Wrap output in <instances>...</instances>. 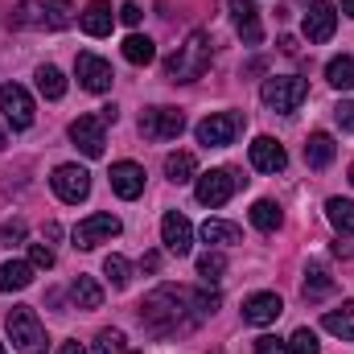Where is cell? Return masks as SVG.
I'll use <instances>...</instances> for the list:
<instances>
[{
	"mask_svg": "<svg viewBox=\"0 0 354 354\" xmlns=\"http://www.w3.org/2000/svg\"><path fill=\"white\" fill-rule=\"evenodd\" d=\"M239 128H243V115H235V111H214V115H206L194 132H198V145H206V149H227V145L239 136Z\"/></svg>",
	"mask_w": 354,
	"mask_h": 354,
	"instance_id": "8992f818",
	"label": "cell"
},
{
	"mask_svg": "<svg viewBox=\"0 0 354 354\" xmlns=\"http://www.w3.org/2000/svg\"><path fill=\"white\" fill-rule=\"evenodd\" d=\"M202 239L227 248V243H239V227H235V223H223V218H206V223H202Z\"/></svg>",
	"mask_w": 354,
	"mask_h": 354,
	"instance_id": "f1b7e54d",
	"label": "cell"
},
{
	"mask_svg": "<svg viewBox=\"0 0 354 354\" xmlns=\"http://www.w3.org/2000/svg\"><path fill=\"white\" fill-rule=\"evenodd\" d=\"M326 79H330V87L338 91H354V58H330L326 62Z\"/></svg>",
	"mask_w": 354,
	"mask_h": 354,
	"instance_id": "83f0119b",
	"label": "cell"
},
{
	"mask_svg": "<svg viewBox=\"0 0 354 354\" xmlns=\"http://www.w3.org/2000/svg\"><path fill=\"white\" fill-rule=\"evenodd\" d=\"M71 140L83 157H103V145H107V132H103V120L99 115H79L71 124Z\"/></svg>",
	"mask_w": 354,
	"mask_h": 354,
	"instance_id": "4fadbf2b",
	"label": "cell"
},
{
	"mask_svg": "<svg viewBox=\"0 0 354 354\" xmlns=\"http://www.w3.org/2000/svg\"><path fill=\"white\" fill-rule=\"evenodd\" d=\"M4 145H8V136H4V128H0V149H4Z\"/></svg>",
	"mask_w": 354,
	"mask_h": 354,
	"instance_id": "bcb514c9",
	"label": "cell"
},
{
	"mask_svg": "<svg viewBox=\"0 0 354 354\" xmlns=\"http://www.w3.org/2000/svg\"><path fill=\"white\" fill-rule=\"evenodd\" d=\"M231 21H235L243 46H260V41H264V25H260L256 0H231Z\"/></svg>",
	"mask_w": 354,
	"mask_h": 354,
	"instance_id": "2e32d148",
	"label": "cell"
},
{
	"mask_svg": "<svg viewBox=\"0 0 354 354\" xmlns=\"http://www.w3.org/2000/svg\"><path fill=\"white\" fill-rule=\"evenodd\" d=\"M334 153H338V145H334L330 132H313L309 145H305V161H309L313 169H326V165L334 161Z\"/></svg>",
	"mask_w": 354,
	"mask_h": 354,
	"instance_id": "7402d4cb",
	"label": "cell"
},
{
	"mask_svg": "<svg viewBox=\"0 0 354 354\" xmlns=\"http://www.w3.org/2000/svg\"><path fill=\"white\" fill-rule=\"evenodd\" d=\"M235 189H239V177L231 174V169H210V174H198L194 198L202 206H223V202H231Z\"/></svg>",
	"mask_w": 354,
	"mask_h": 354,
	"instance_id": "52a82bcc",
	"label": "cell"
},
{
	"mask_svg": "<svg viewBox=\"0 0 354 354\" xmlns=\"http://www.w3.org/2000/svg\"><path fill=\"white\" fill-rule=\"evenodd\" d=\"M50 185H54V194L62 202L79 206V202H87V194H91V174L83 165H58L54 177H50Z\"/></svg>",
	"mask_w": 354,
	"mask_h": 354,
	"instance_id": "9c48e42d",
	"label": "cell"
},
{
	"mask_svg": "<svg viewBox=\"0 0 354 354\" xmlns=\"http://www.w3.org/2000/svg\"><path fill=\"white\" fill-rule=\"evenodd\" d=\"M322 326H326V330H330L334 338H346V342H354V301L338 305V309H330Z\"/></svg>",
	"mask_w": 354,
	"mask_h": 354,
	"instance_id": "cb8c5ba5",
	"label": "cell"
},
{
	"mask_svg": "<svg viewBox=\"0 0 354 354\" xmlns=\"http://www.w3.org/2000/svg\"><path fill=\"white\" fill-rule=\"evenodd\" d=\"M260 99H264L272 111H297L309 99V83L297 79V75H272V79H264V87H260Z\"/></svg>",
	"mask_w": 354,
	"mask_h": 354,
	"instance_id": "5b68a950",
	"label": "cell"
},
{
	"mask_svg": "<svg viewBox=\"0 0 354 354\" xmlns=\"http://www.w3.org/2000/svg\"><path fill=\"white\" fill-rule=\"evenodd\" d=\"M120 50H124V58H128L132 66H149V62L157 58V46H153L149 37H140V33H128Z\"/></svg>",
	"mask_w": 354,
	"mask_h": 354,
	"instance_id": "484cf974",
	"label": "cell"
},
{
	"mask_svg": "<svg viewBox=\"0 0 354 354\" xmlns=\"http://www.w3.org/2000/svg\"><path fill=\"white\" fill-rule=\"evenodd\" d=\"M161 243H165V252H174V256H189V248H194V227H189L185 214L169 210V214L161 218Z\"/></svg>",
	"mask_w": 354,
	"mask_h": 354,
	"instance_id": "9a60e30c",
	"label": "cell"
},
{
	"mask_svg": "<svg viewBox=\"0 0 354 354\" xmlns=\"http://www.w3.org/2000/svg\"><path fill=\"white\" fill-rule=\"evenodd\" d=\"M351 185H354V165H351Z\"/></svg>",
	"mask_w": 354,
	"mask_h": 354,
	"instance_id": "7dc6e473",
	"label": "cell"
},
{
	"mask_svg": "<svg viewBox=\"0 0 354 354\" xmlns=\"http://www.w3.org/2000/svg\"><path fill=\"white\" fill-rule=\"evenodd\" d=\"M29 264L33 268H54V252H50V243H29Z\"/></svg>",
	"mask_w": 354,
	"mask_h": 354,
	"instance_id": "74e56055",
	"label": "cell"
},
{
	"mask_svg": "<svg viewBox=\"0 0 354 354\" xmlns=\"http://www.w3.org/2000/svg\"><path fill=\"white\" fill-rule=\"evenodd\" d=\"M140 264H145V272H157V268H161V256H157V252H149Z\"/></svg>",
	"mask_w": 354,
	"mask_h": 354,
	"instance_id": "b9f144b4",
	"label": "cell"
},
{
	"mask_svg": "<svg viewBox=\"0 0 354 354\" xmlns=\"http://www.w3.org/2000/svg\"><path fill=\"white\" fill-rule=\"evenodd\" d=\"M103 276L111 280V288H128L132 284V264L124 256H107L103 260Z\"/></svg>",
	"mask_w": 354,
	"mask_h": 354,
	"instance_id": "836d02e7",
	"label": "cell"
},
{
	"mask_svg": "<svg viewBox=\"0 0 354 354\" xmlns=\"http://www.w3.org/2000/svg\"><path fill=\"white\" fill-rule=\"evenodd\" d=\"M79 25H83V33H91V37H107L111 25H115L111 4H107V0H91L87 8L79 12Z\"/></svg>",
	"mask_w": 354,
	"mask_h": 354,
	"instance_id": "ffe728a7",
	"label": "cell"
},
{
	"mask_svg": "<svg viewBox=\"0 0 354 354\" xmlns=\"http://www.w3.org/2000/svg\"><path fill=\"white\" fill-rule=\"evenodd\" d=\"M12 21L21 29H66L75 21V4L71 0H21Z\"/></svg>",
	"mask_w": 354,
	"mask_h": 354,
	"instance_id": "3957f363",
	"label": "cell"
},
{
	"mask_svg": "<svg viewBox=\"0 0 354 354\" xmlns=\"http://www.w3.org/2000/svg\"><path fill=\"white\" fill-rule=\"evenodd\" d=\"M214 309H218V292H210V288H174V284H161V288H153L140 301V326L153 338H174V334L194 330Z\"/></svg>",
	"mask_w": 354,
	"mask_h": 354,
	"instance_id": "6da1fadb",
	"label": "cell"
},
{
	"mask_svg": "<svg viewBox=\"0 0 354 354\" xmlns=\"http://www.w3.org/2000/svg\"><path fill=\"white\" fill-rule=\"evenodd\" d=\"M95 354H140L120 330H99L95 334Z\"/></svg>",
	"mask_w": 354,
	"mask_h": 354,
	"instance_id": "f546056e",
	"label": "cell"
},
{
	"mask_svg": "<svg viewBox=\"0 0 354 354\" xmlns=\"http://www.w3.org/2000/svg\"><path fill=\"white\" fill-rule=\"evenodd\" d=\"M342 12H351L354 17V0H342Z\"/></svg>",
	"mask_w": 354,
	"mask_h": 354,
	"instance_id": "f6af8a7d",
	"label": "cell"
},
{
	"mask_svg": "<svg viewBox=\"0 0 354 354\" xmlns=\"http://www.w3.org/2000/svg\"><path fill=\"white\" fill-rule=\"evenodd\" d=\"M326 214L338 227V235H354V202L351 198H330L326 202Z\"/></svg>",
	"mask_w": 354,
	"mask_h": 354,
	"instance_id": "4316f807",
	"label": "cell"
},
{
	"mask_svg": "<svg viewBox=\"0 0 354 354\" xmlns=\"http://www.w3.org/2000/svg\"><path fill=\"white\" fill-rule=\"evenodd\" d=\"M58 354H87V351H83L79 342H62V346H58Z\"/></svg>",
	"mask_w": 354,
	"mask_h": 354,
	"instance_id": "7bdbcfd3",
	"label": "cell"
},
{
	"mask_svg": "<svg viewBox=\"0 0 354 354\" xmlns=\"http://www.w3.org/2000/svg\"><path fill=\"white\" fill-rule=\"evenodd\" d=\"M280 313H284V301L276 292H256V297L243 301V322L248 326H272Z\"/></svg>",
	"mask_w": 354,
	"mask_h": 354,
	"instance_id": "ac0fdd59",
	"label": "cell"
},
{
	"mask_svg": "<svg viewBox=\"0 0 354 354\" xmlns=\"http://www.w3.org/2000/svg\"><path fill=\"white\" fill-rule=\"evenodd\" d=\"M37 91H41L46 99H62V95H66L62 71H58V66H37Z\"/></svg>",
	"mask_w": 354,
	"mask_h": 354,
	"instance_id": "4dcf8cb0",
	"label": "cell"
},
{
	"mask_svg": "<svg viewBox=\"0 0 354 354\" xmlns=\"http://www.w3.org/2000/svg\"><path fill=\"white\" fill-rule=\"evenodd\" d=\"M301 29H305L309 41H330L334 29H338V8L330 0H313L309 12H305V21H301Z\"/></svg>",
	"mask_w": 354,
	"mask_h": 354,
	"instance_id": "5bb4252c",
	"label": "cell"
},
{
	"mask_svg": "<svg viewBox=\"0 0 354 354\" xmlns=\"http://www.w3.org/2000/svg\"><path fill=\"white\" fill-rule=\"evenodd\" d=\"M288 354H322L317 334H313V330H297V334L288 338Z\"/></svg>",
	"mask_w": 354,
	"mask_h": 354,
	"instance_id": "d590c367",
	"label": "cell"
},
{
	"mask_svg": "<svg viewBox=\"0 0 354 354\" xmlns=\"http://www.w3.org/2000/svg\"><path fill=\"white\" fill-rule=\"evenodd\" d=\"M140 132H145L149 140H177V136L185 132V115H181L177 107H149V111L140 115Z\"/></svg>",
	"mask_w": 354,
	"mask_h": 354,
	"instance_id": "ba28073f",
	"label": "cell"
},
{
	"mask_svg": "<svg viewBox=\"0 0 354 354\" xmlns=\"http://www.w3.org/2000/svg\"><path fill=\"white\" fill-rule=\"evenodd\" d=\"M17 243H25V223L21 218H12V223L0 227V248H17Z\"/></svg>",
	"mask_w": 354,
	"mask_h": 354,
	"instance_id": "8d00e7d4",
	"label": "cell"
},
{
	"mask_svg": "<svg viewBox=\"0 0 354 354\" xmlns=\"http://www.w3.org/2000/svg\"><path fill=\"white\" fill-rule=\"evenodd\" d=\"M4 330H8L12 346L21 354H46V330H41V322H37V313L29 305L8 309L4 313Z\"/></svg>",
	"mask_w": 354,
	"mask_h": 354,
	"instance_id": "277c9868",
	"label": "cell"
},
{
	"mask_svg": "<svg viewBox=\"0 0 354 354\" xmlns=\"http://www.w3.org/2000/svg\"><path fill=\"white\" fill-rule=\"evenodd\" d=\"M334 120H338V124H342V128H346V132H354V103H351V99H346V103H338V107H334Z\"/></svg>",
	"mask_w": 354,
	"mask_h": 354,
	"instance_id": "ab89813d",
	"label": "cell"
},
{
	"mask_svg": "<svg viewBox=\"0 0 354 354\" xmlns=\"http://www.w3.org/2000/svg\"><path fill=\"white\" fill-rule=\"evenodd\" d=\"M0 354H8V351H4V342H0Z\"/></svg>",
	"mask_w": 354,
	"mask_h": 354,
	"instance_id": "c3c4849f",
	"label": "cell"
},
{
	"mask_svg": "<svg viewBox=\"0 0 354 354\" xmlns=\"http://www.w3.org/2000/svg\"><path fill=\"white\" fill-rule=\"evenodd\" d=\"M120 235V218L115 214H87L79 227H75V248H99V243H107V239H115Z\"/></svg>",
	"mask_w": 354,
	"mask_h": 354,
	"instance_id": "8fae6325",
	"label": "cell"
},
{
	"mask_svg": "<svg viewBox=\"0 0 354 354\" xmlns=\"http://www.w3.org/2000/svg\"><path fill=\"white\" fill-rule=\"evenodd\" d=\"M140 17H145V12H140L136 4H124V8H120V21H124V25H140Z\"/></svg>",
	"mask_w": 354,
	"mask_h": 354,
	"instance_id": "60d3db41",
	"label": "cell"
},
{
	"mask_svg": "<svg viewBox=\"0 0 354 354\" xmlns=\"http://www.w3.org/2000/svg\"><path fill=\"white\" fill-rule=\"evenodd\" d=\"M256 354H288V342H280V338L264 334V338H256Z\"/></svg>",
	"mask_w": 354,
	"mask_h": 354,
	"instance_id": "f35d334b",
	"label": "cell"
},
{
	"mask_svg": "<svg viewBox=\"0 0 354 354\" xmlns=\"http://www.w3.org/2000/svg\"><path fill=\"white\" fill-rule=\"evenodd\" d=\"M334 292V280H330V272L322 264L309 268V280H305V301H322V297H330Z\"/></svg>",
	"mask_w": 354,
	"mask_h": 354,
	"instance_id": "1f68e13d",
	"label": "cell"
},
{
	"mask_svg": "<svg viewBox=\"0 0 354 354\" xmlns=\"http://www.w3.org/2000/svg\"><path fill=\"white\" fill-rule=\"evenodd\" d=\"M71 301H75V309H99V305H103V288H99V280H95V276H75V284H71Z\"/></svg>",
	"mask_w": 354,
	"mask_h": 354,
	"instance_id": "603a6c76",
	"label": "cell"
},
{
	"mask_svg": "<svg viewBox=\"0 0 354 354\" xmlns=\"http://www.w3.org/2000/svg\"><path fill=\"white\" fill-rule=\"evenodd\" d=\"M75 71H79V83H83L91 95H103V91H111V83H115L111 62H107V58H99V54H79Z\"/></svg>",
	"mask_w": 354,
	"mask_h": 354,
	"instance_id": "7c38bea8",
	"label": "cell"
},
{
	"mask_svg": "<svg viewBox=\"0 0 354 354\" xmlns=\"http://www.w3.org/2000/svg\"><path fill=\"white\" fill-rule=\"evenodd\" d=\"M227 272V256L223 252H206V256H198V276L210 284V280H218Z\"/></svg>",
	"mask_w": 354,
	"mask_h": 354,
	"instance_id": "e575fe53",
	"label": "cell"
},
{
	"mask_svg": "<svg viewBox=\"0 0 354 354\" xmlns=\"http://www.w3.org/2000/svg\"><path fill=\"white\" fill-rule=\"evenodd\" d=\"M252 165H256L260 174H280V169L288 165V153H284L280 140H272V136H256V140H252Z\"/></svg>",
	"mask_w": 354,
	"mask_h": 354,
	"instance_id": "d6986e66",
	"label": "cell"
},
{
	"mask_svg": "<svg viewBox=\"0 0 354 354\" xmlns=\"http://www.w3.org/2000/svg\"><path fill=\"white\" fill-rule=\"evenodd\" d=\"M252 223H256L260 231H268V235H272V231H276V227L284 223V214H280V206H276V202H268V198H260V202L252 206Z\"/></svg>",
	"mask_w": 354,
	"mask_h": 354,
	"instance_id": "d6a6232c",
	"label": "cell"
},
{
	"mask_svg": "<svg viewBox=\"0 0 354 354\" xmlns=\"http://www.w3.org/2000/svg\"><path fill=\"white\" fill-rule=\"evenodd\" d=\"M334 252L338 256H354V243H334Z\"/></svg>",
	"mask_w": 354,
	"mask_h": 354,
	"instance_id": "ee69618b",
	"label": "cell"
},
{
	"mask_svg": "<svg viewBox=\"0 0 354 354\" xmlns=\"http://www.w3.org/2000/svg\"><path fill=\"white\" fill-rule=\"evenodd\" d=\"M165 177H169L174 185L194 181V177H198V161H194V153H169V157H165Z\"/></svg>",
	"mask_w": 354,
	"mask_h": 354,
	"instance_id": "d4e9b609",
	"label": "cell"
},
{
	"mask_svg": "<svg viewBox=\"0 0 354 354\" xmlns=\"http://www.w3.org/2000/svg\"><path fill=\"white\" fill-rule=\"evenodd\" d=\"M0 111H4V120L17 132H25L33 124V99H29V91L21 87V83H4L0 87Z\"/></svg>",
	"mask_w": 354,
	"mask_h": 354,
	"instance_id": "30bf717a",
	"label": "cell"
},
{
	"mask_svg": "<svg viewBox=\"0 0 354 354\" xmlns=\"http://www.w3.org/2000/svg\"><path fill=\"white\" fill-rule=\"evenodd\" d=\"M210 58H214L210 33L194 29V33L185 37V46H177V54L165 62V75H169V83H194V79H202V75L210 71Z\"/></svg>",
	"mask_w": 354,
	"mask_h": 354,
	"instance_id": "7a4b0ae2",
	"label": "cell"
},
{
	"mask_svg": "<svg viewBox=\"0 0 354 354\" xmlns=\"http://www.w3.org/2000/svg\"><path fill=\"white\" fill-rule=\"evenodd\" d=\"M33 272H37V268L29 264V260H4V264H0V292H21V288H29V284H33Z\"/></svg>",
	"mask_w": 354,
	"mask_h": 354,
	"instance_id": "44dd1931",
	"label": "cell"
},
{
	"mask_svg": "<svg viewBox=\"0 0 354 354\" xmlns=\"http://www.w3.org/2000/svg\"><path fill=\"white\" fill-rule=\"evenodd\" d=\"M111 189H115L124 202L140 198V194H145V169H140L136 161H115V165H111Z\"/></svg>",
	"mask_w": 354,
	"mask_h": 354,
	"instance_id": "e0dca14e",
	"label": "cell"
}]
</instances>
